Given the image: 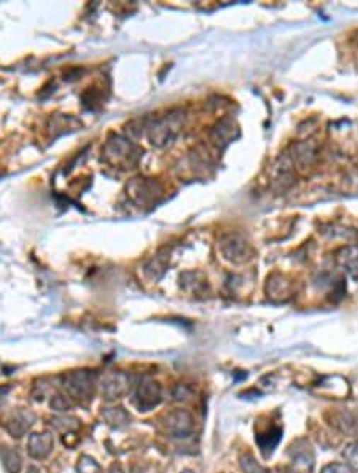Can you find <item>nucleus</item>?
<instances>
[{"instance_id": "nucleus-1", "label": "nucleus", "mask_w": 358, "mask_h": 473, "mask_svg": "<svg viewBox=\"0 0 358 473\" xmlns=\"http://www.w3.org/2000/svg\"><path fill=\"white\" fill-rule=\"evenodd\" d=\"M96 386V376L89 370L70 371L62 376L61 387L66 392V397L79 403L93 400Z\"/></svg>"}, {"instance_id": "nucleus-2", "label": "nucleus", "mask_w": 358, "mask_h": 473, "mask_svg": "<svg viewBox=\"0 0 358 473\" xmlns=\"http://www.w3.org/2000/svg\"><path fill=\"white\" fill-rule=\"evenodd\" d=\"M161 400H163L161 386L153 380L140 381L136 390H134L132 403L136 405L139 411H150V409L158 407Z\"/></svg>"}, {"instance_id": "nucleus-3", "label": "nucleus", "mask_w": 358, "mask_h": 473, "mask_svg": "<svg viewBox=\"0 0 358 473\" xmlns=\"http://www.w3.org/2000/svg\"><path fill=\"white\" fill-rule=\"evenodd\" d=\"M290 473H312L316 465L314 451L309 441L298 440L290 446Z\"/></svg>"}, {"instance_id": "nucleus-4", "label": "nucleus", "mask_w": 358, "mask_h": 473, "mask_svg": "<svg viewBox=\"0 0 358 473\" xmlns=\"http://www.w3.org/2000/svg\"><path fill=\"white\" fill-rule=\"evenodd\" d=\"M131 390V378L123 371H110L100 381V392L105 400L123 399Z\"/></svg>"}, {"instance_id": "nucleus-5", "label": "nucleus", "mask_w": 358, "mask_h": 473, "mask_svg": "<svg viewBox=\"0 0 358 473\" xmlns=\"http://www.w3.org/2000/svg\"><path fill=\"white\" fill-rule=\"evenodd\" d=\"M163 428L166 433L175 438H185L193 433V416L187 409H174L164 416Z\"/></svg>"}, {"instance_id": "nucleus-6", "label": "nucleus", "mask_w": 358, "mask_h": 473, "mask_svg": "<svg viewBox=\"0 0 358 473\" xmlns=\"http://www.w3.org/2000/svg\"><path fill=\"white\" fill-rule=\"evenodd\" d=\"M35 422V414L29 411V409H16L13 413L8 421L5 422V428L11 437L15 438H21L23 435L28 433L29 428L34 426Z\"/></svg>"}, {"instance_id": "nucleus-7", "label": "nucleus", "mask_w": 358, "mask_h": 473, "mask_svg": "<svg viewBox=\"0 0 358 473\" xmlns=\"http://www.w3.org/2000/svg\"><path fill=\"white\" fill-rule=\"evenodd\" d=\"M221 249L228 260H231L234 263L246 262L252 255L250 245L239 236H228L225 241H223Z\"/></svg>"}, {"instance_id": "nucleus-8", "label": "nucleus", "mask_w": 358, "mask_h": 473, "mask_svg": "<svg viewBox=\"0 0 358 473\" xmlns=\"http://www.w3.org/2000/svg\"><path fill=\"white\" fill-rule=\"evenodd\" d=\"M54 448V440L53 435L50 432H42V433H32L28 441V451L29 456L34 459H47L51 451Z\"/></svg>"}, {"instance_id": "nucleus-9", "label": "nucleus", "mask_w": 358, "mask_h": 473, "mask_svg": "<svg viewBox=\"0 0 358 473\" xmlns=\"http://www.w3.org/2000/svg\"><path fill=\"white\" fill-rule=\"evenodd\" d=\"M267 296L272 301H287L293 296V282L282 274H274L267 281Z\"/></svg>"}, {"instance_id": "nucleus-10", "label": "nucleus", "mask_w": 358, "mask_h": 473, "mask_svg": "<svg viewBox=\"0 0 358 473\" xmlns=\"http://www.w3.org/2000/svg\"><path fill=\"white\" fill-rule=\"evenodd\" d=\"M180 115H169V118H166L163 119V122H159V124L156 126L155 129V137H153V141H156L158 142H161V144H166V142H169L172 137H174L178 129H180V118H178Z\"/></svg>"}, {"instance_id": "nucleus-11", "label": "nucleus", "mask_w": 358, "mask_h": 473, "mask_svg": "<svg viewBox=\"0 0 358 473\" xmlns=\"http://www.w3.org/2000/svg\"><path fill=\"white\" fill-rule=\"evenodd\" d=\"M336 262L344 271L358 279V247L349 245V247L341 249L336 254Z\"/></svg>"}, {"instance_id": "nucleus-12", "label": "nucleus", "mask_w": 358, "mask_h": 473, "mask_svg": "<svg viewBox=\"0 0 358 473\" xmlns=\"http://www.w3.org/2000/svg\"><path fill=\"white\" fill-rule=\"evenodd\" d=\"M255 440H257L261 452H263L265 456H267V454H271L274 450H276L277 445L280 443V440H282V428L280 427L267 428L266 432L258 433L257 437H255Z\"/></svg>"}, {"instance_id": "nucleus-13", "label": "nucleus", "mask_w": 358, "mask_h": 473, "mask_svg": "<svg viewBox=\"0 0 358 473\" xmlns=\"http://www.w3.org/2000/svg\"><path fill=\"white\" fill-rule=\"evenodd\" d=\"M317 150L316 145L312 142H301L295 145V155H293V161L296 163L298 169H308L316 161Z\"/></svg>"}, {"instance_id": "nucleus-14", "label": "nucleus", "mask_w": 358, "mask_h": 473, "mask_svg": "<svg viewBox=\"0 0 358 473\" xmlns=\"http://www.w3.org/2000/svg\"><path fill=\"white\" fill-rule=\"evenodd\" d=\"M330 424L335 426L337 431H341L342 433H347V435H352L358 427L354 416L346 411H335Z\"/></svg>"}, {"instance_id": "nucleus-15", "label": "nucleus", "mask_w": 358, "mask_h": 473, "mask_svg": "<svg viewBox=\"0 0 358 473\" xmlns=\"http://www.w3.org/2000/svg\"><path fill=\"white\" fill-rule=\"evenodd\" d=\"M102 419L113 428H120L129 422V414L123 408H105L102 411Z\"/></svg>"}, {"instance_id": "nucleus-16", "label": "nucleus", "mask_w": 358, "mask_h": 473, "mask_svg": "<svg viewBox=\"0 0 358 473\" xmlns=\"http://www.w3.org/2000/svg\"><path fill=\"white\" fill-rule=\"evenodd\" d=\"M0 454H2L4 465H5V469L8 470V473H19V472H21L23 457L16 450H13V448H2Z\"/></svg>"}, {"instance_id": "nucleus-17", "label": "nucleus", "mask_w": 358, "mask_h": 473, "mask_svg": "<svg viewBox=\"0 0 358 473\" xmlns=\"http://www.w3.org/2000/svg\"><path fill=\"white\" fill-rule=\"evenodd\" d=\"M51 427L54 428V431L61 432V433H70V432H75L76 428H79V419L75 418H70V416H57V418H53L50 421Z\"/></svg>"}, {"instance_id": "nucleus-18", "label": "nucleus", "mask_w": 358, "mask_h": 473, "mask_svg": "<svg viewBox=\"0 0 358 473\" xmlns=\"http://www.w3.org/2000/svg\"><path fill=\"white\" fill-rule=\"evenodd\" d=\"M241 469L244 470V473H267L265 467L258 464L252 454H244L241 457Z\"/></svg>"}, {"instance_id": "nucleus-19", "label": "nucleus", "mask_w": 358, "mask_h": 473, "mask_svg": "<svg viewBox=\"0 0 358 473\" xmlns=\"http://www.w3.org/2000/svg\"><path fill=\"white\" fill-rule=\"evenodd\" d=\"M76 473H102V467L93 457L81 456L76 464Z\"/></svg>"}, {"instance_id": "nucleus-20", "label": "nucleus", "mask_w": 358, "mask_h": 473, "mask_svg": "<svg viewBox=\"0 0 358 473\" xmlns=\"http://www.w3.org/2000/svg\"><path fill=\"white\" fill-rule=\"evenodd\" d=\"M344 457H346L350 469L358 470V443L347 446L346 451H344Z\"/></svg>"}, {"instance_id": "nucleus-21", "label": "nucleus", "mask_w": 358, "mask_h": 473, "mask_svg": "<svg viewBox=\"0 0 358 473\" xmlns=\"http://www.w3.org/2000/svg\"><path fill=\"white\" fill-rule=\"evenodd\" d=\"M72 407V403L69 402V397L66 395H61L57 394L53 397V400H51V408L56 409V411H67Z\"/></svg>"}, {"instance_id": "nucleus-22", "label": "nucleus", "mask_w": 358, "mask_h": 473, "mask_svg": "<svg viewBox=\"0 0 358 473\" xmlns=\"http://www.w3.org/2000/svg\"><path fill=\"white\" fill-rule=\"evenodd\" d=\"M322 473H354V470L350 469L347 464H341V462H333L323 467Z\"/></svg>"}, {"instance_id": "nucleus-23", "label": "nucleus", "mask_w": 358, "mask_h": 473, "mask_svg": "<svg viewBox=\"0 0 358 473\" xmlns=\"http://www.w3.org/2000/svg\"><path fill=\"white\" fill-rule=\"evenodd\" d=\"M172 395H174V400H188L191 397V389L187 386H177Z\"/></svg>"}, {"instance_id": "nucleus-24", "label": "nucleus", "mask_w": 358, "mask_h": 473, "mask_svg": "<svg viewBox=\"0 0 358 473\" xmlns=\"http://www.w3.org/2000/svg\"><path fill=\"white\" fill-rule=\"evenodd\" d=\"M107 473H123V469H121V465H120V464L115 462V464L110 465V469H108Z\"/></svg>"}, {"instance_id": "nucleus-25", "label": "nucleus", "mask_w": 358, "mask_h": 473, "mask_svg": "<svg viewBox=\"0 0 358 473\" xmlns=\"http://www.w3.org/2000/svg\"><path fill=\"white\" fill-rule=\"evenodd\" d=\"M6 392H8V387H0V403H2V400H4V397H5Z\"/></svg>"}, {"instance_id": "nucleus-26", "label": "nucleus", "mask_w": 358, "mask_h": 473, "mask_svg": "<svg viewBox=\"0 0 358 473\" xmlns=\"http://www.w3.org/2000/svg\"><path fill=\"white\" fill-rule=\"evenodd\" d=\"M28 473H40V472H38V470L35 469V467H29V469H28Z\"/></svg>"}, {"instance_id": "nucleus-27", "label": "nucleus", "mask_w": 358, "mask_h": 473, "mask_svg": "<svg viewBox=\"0 0 358 473\" xmlns=\"http://www.w3.org/2000/svg\"><path fill=\"white\" fill-rule=\"evenodd\" d=\"M182 473H193V472H188V470H187V472H182Z\"/></svg>"}]
</instances>
